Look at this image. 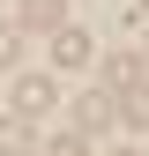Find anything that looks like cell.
<instances>
[{"label": "cell", "mask_w": 149, "mask_h": 156, "mask_svg": "<svg viewBox=\"0 0 149 156\" xmlns=\"http://www.w3.org/2000/svg\"><path fill=\"white\" fill-rule=\"evenodd\" d=\"M134 15H149V0H142V8H134Z\"/></svg>", "instance_id": "30bf717a"}, {"label": "cell", "mask_w": 149, "mask_h": 156, "mask_svg": "<svg viewBox=\"0 0 149 156\" xmlns=\"http://www.w3.org/2000/svg\"><path fill=\"white\" fill-rule=\"evenodd\" d=\"M97 52H89V30H74V23H60L52 30V67H89Z\"/></svg>", "instance_id": "3957f363"}, {"label": "cell", "mask_w": 149, "mask_h": 156, "mask_svg": "<svg viewBox=\"0 0 149 156\" xmlns=\"http://www.w3.org/2000/svg\"><path fill=\"white\" fill-rule=\"evenodd\" d=\"M119 156H134V149H119Z\"/></svg>", "instance_id": "8fae6325"}, {"label": "cell", "mask_w": 149, "mask_h": 156, "mask_svg": "<svg viewBox=\"0 0 149 156\" xmlns=\"http://www.w3.org/2000/svg\"><path fill=\"white\" fill-rule=\"evenodd\" d=\"M112 119H119V104H112L104 89H82V97H74V112H67V126L82 134V141H89V134H104Z\"/></svg>", "instance_id": "6da1fadb"}, {"label": "cell", "mask_w": 149, "mask_h": 156, "mask_svg": "<svg viewBox=\"0 0 149 156\" xmlns=\"http://www.w3.org/2000/svg\"><path fill=\"white\" fill-rule=\"evenodd\" d=\"M134 52H112V60H104V97H119V89H134Z\"/></svg>", "instance_id": "8992f818"}, {"label": "cell", "mask_w": 149, "mask_h": 156, "mask_svg": "<svg viewBox=\"0 0 149 156\" xmlns=\"http://www.w3.org/2000/svg\"><path fill=\"white\" fill-rule=\"evenodd\" d=\"M0 156H37V126L30 119H0Z\"/></svg>", "instance_id": "5b68a950"}, {"label": "cell", "mask_w": 149, "mask_h": 156, "mask_svg": "<svg viewBox=\"0 0 149 156\" xmlns=\"http://www.w3.org/2000/svg\"><path fill=\"white\" fill-rule=\"evenodd\" d=\"M60 23H67V0H23V30H45L52 37Z\"/></svg>", "instance_id": "277c9868"}, {"label": "cell", "mask_w": 149, "mask_h": 156, "mask_svg": "<svg viewBox=\"0 0 149 156\" xmlns=\"http://www.w3.org/2000/svg\"><path fill=\"white\" fill-rule=\"evenodd\" d=\"M45 156H82V134H60V141H45Z\"/></svg>", "instance_id": "9c48e42d"}, {"label": "cell", "mask_w": 149, "mask_h": 156, "mask_svg": "<svg viewBox=\"0 0 149 156\" xmlns=\"http://www.w3.org/2000/svg\"><path fill=\"white\" fill-rule=\"evenodd\" d=\"M60 104V89H52V74H15V112L23 119H37V112Z\"/></svg>", "instance_id": "7a4b0ae2"}, {"label": "cell", "mask_w": 149, "mask_h": 156, "mask_svg": "<svg viewBox=\"0 0 149 156\" xmlns=\"http://www.w3.org/2000/svg\"><path fill=\"white\" fill-rule=\"evenodd\" d=\"M112 104H119V119H127V126H149V82H134V89H119Z\"/></svg>", "instance_id": "52a82bcc"}, {"label": "cell", "mask_w": 149, "mask_h": 156, "mask_svg": "<svg viewBox=\"0 0 149 156\" xmlns=\"http://www.w3.org/2000/svg\"><path fill=\"white\" fill-rule=\"evenodd\" d=\"M15 52H23V30H15V23H0V67H15Z\"/></svg>", "instance_id": "ba28073f"}]
</instances>
